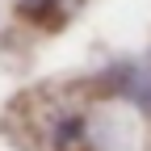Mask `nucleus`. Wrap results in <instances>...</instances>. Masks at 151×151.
Returning a JSON list of instances; mask_svg holds the SVG:
<instances>
[{
  "mask_svg": "<svg viewBox=\"0 0 151 151\" xmlns=\"http://www.w3.org/2000/svg\"><path fill=\"white\" fill-rule=\"evenodd\" d=\"M84 130H88V122L80 118V113H67V118L55 126V147H59V151L80 147V143H84Z\"/></svg>",
  "mask_w": 151,
  "mask_h": 151,
  "instance_id": "obj_1",
  "label": "nucleus"
},
{
  "mask_svg": "<svg viewBox=\"0 0 151 151\" xmlns=\"http://www.w3.org/2000/svg\"><path fill=\"white\" fill-rule=\"evenodd\" d=\"M55 4H59V0H21V13H25V17H42V13L55 9Z\"/></svg>",
  "mask_w": 151,
  "mask_h": 151,
  "instance_id": "obj_2",
  "label": "nucleus"
}]
</instances>
